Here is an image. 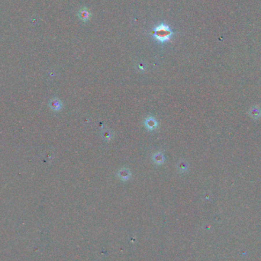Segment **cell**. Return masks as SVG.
Here are the masks:
<instances>
[{"instance_id":"cell-1","label":"cell","mask_w":261,"mask_h":261,"mask_svg":"<svg viewBox=\"0 0 261 261\" xmlns=\"http://www.w3.org/2000/svg\"><path fill=\"white\" fill-rule=\"evenodd\" d=\"M172 35L173 32L170 27L165 24H160L153 30V37L158 42L164 43L168 41Z\"/></svg>"},{"instance_id":"cell-8","label":"cell","mask_w":261,"mask_h":261,"mask_svg":"<svg viewBox=\"0 0 261 261\" xmlns=\"http://www.w3.org/2000/svg\"><path fill=\"white\" fill-rule=\"evenodd\" d=\"M179 170H180V171H182V172H185V171H186V170H187L186 164H185V163H181V164H179Z\"/></svg>"},{"instance_id":"cell-6","label":"cell","mask_w":261,"mask_h":261,"mask_svg":"<svg viewBox=\"0 0 261 261\" xmlns=\"http://www.w3.org/2000/svg\"><path fill=\"white\" fill-rule=\"evenodd\" d=\"M153 161L155 162V164H162L164 162V156L162 153L158 152V153L153 154Z\"/></svg>"},{"instance_id":"cell-4","label":"cell","mask_w":261,"mask_h":261,"mask_svg":"<svg viewBox=\"0 0 261 261\" xmlns=\"http://www.w3.org/2000/svg\"><path fill=\"white\" fill-rule=\"evenodd\" d=\"M119 176L123 180H127L130 178V176H131V173H130V171L127 169L123 168V169H121V170H120L119 171Z\"/></svg>"},{"instance_id":"cell-3","label":"cell","mask_w":261,"mask_h":261,"mask_svg":"<svg viewBox=\"0 0 261 261\" xmlns=\"http://www.w3.org/2000/svg\"><path fill=\"white\" fill-rule=\"evenodd\" d=\"M79 18L82 21H86L90 18L91 14H90V12L86 8H84V9H83L82 10L79 12Z\"/></svg>"},{"instance_id":"cell-2","label":"cell","mask_w":261,"mask_h":261,"mask_svg":"<svg viewBox=\"0 0 261 261\" xmlns=\"http://www.w3.org/2000/svg\"><path fill=\"white\" fill-rule=\"evenodd\" d=\"M145 125L149 131H153L157 129L158 123L153 117H148L145 120Z\"/></svg>"},{"instance_id":"cell-5","label":"cell","mask_w":261,"mask_h":261,"mask_svg":"<svg viewBox=\"0 0 261 261\" xmlns=\"http://www.w3.org/2000/svg\"><path fill=\"white\" fill-rule=\"evenodd\" d=\"M50 105H51V108H52L53 111H59L62 108L61 102H60L59 99H54L51 100V103H50Z\"/></svg>"},{"instance_id":"cell-7","label":"cell","mask_w":261,"mask_h":261,"mask_svg":"<svg viewBox=\"0 0 261 261\" xmlns=\"http://www.w3.org/2000/svg\"><path fill=\"white\" fill-rule=\"evenodd\" d=\"M250 114H251V115L253 117V118L257 119V118H258V117L260 116L261 112L259 108H257V107H256V108L254 107V108H253L252 109H251V112H250Z\"/></svg>"}]
</instances>
